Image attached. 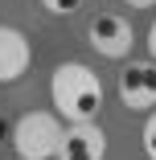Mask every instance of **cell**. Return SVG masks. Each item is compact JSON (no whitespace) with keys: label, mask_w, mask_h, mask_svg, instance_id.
I'll list each match as a JSON object with an SVG mask.
<instances>
[{"label":"cell","mask_w":156,"mask_h":160,"mask_svg":"<svg viewBox=\"0 0 156 160\" xmlns=\"http://www.w3.org/2000/svg\"><path fill=\"white\" fill-rule=\"evenodd\" d=\"M128 8H156V0H123Z\"/></svg>","instance_id":"obj_10"},{"label":"cell","mask_w":156,"mask_h":160,"mask_svg":"<svg viewBox=\"0 0 156 160\" xmlns=\"http://www.w3.org/2000/svg\"><path fill=\"white\" fill-rule=\"evenodd\" d=\"M58 144H62V119L53 111H29L13 123L17 160H53Z\"/></svg>","instance_id":"obj_2"},{"label":"cell","mask_w":156,"mask_h":160,"mask_svg":"<svg viewBox=\"0 0 156 160\" xmlns=\"http://www.w3.org/2000/svg\"><path fill=\"white\" fill-rule=\"evenodd\" d=\"M33 66V45L17 25H0V86H8L25 78V70Z\"/></svg>","instance_id":"obj_6"},{"label":"cell","mask_w":156,"mask_h":160,"mask_svg":"<svg viewBox=\"0 0 156 160\" xmlns=\"http://www.w3.org/2000/svg\"><path fill=\"white\" fill-rule=\"evenodd\" d=\"M45 4V12H53V17H74L78 8H82V0H41Z\"/></svg>","instance_id":"obj_7"},{"label":"cell","mask_w":156,"mask_h":160,"mask_svg":"<svg viewBox=\"0 0 156 160\" xmlns=\"http://www.w3.org/2000/svg\"><path fill=\"white\" fill-rule=\"evenodd\" d=\"M86 41H90V49H95L99 58L119 62V58L132 53L136 33H132V21H128V17H119V12H99L95 21H90V29H86Z\"/></svg>","instance_id":"obj_3"},{"label":"cell","mask_w":156,"mask_h":160,"mask_svg":"<svg viewBox=\"0 0 156 160\" xmlns=\"http://www.w3.org/2000/svg\"><path fill=\"white\" fill-rule=\"evenodd\" d=\"M119 103L128 111H152L156 107V62L144 58V62H128L119 70Z\"/></svg>","instance_id":"obj_4"},{"label":"cell","mask_w":156,"mask_h":160,"mask_svg":"<svg viewBox=\"0 0 156 160\" xmlns=\"http://www.w3.org/2000/svg\"><path fill=\"white\" fill-rule=\"evenodd\" d=\"M53 115L66 123H99L103 111V78L86 62H62L49 78Z\"/></svg>","instance_id":"obj_1"},{"label":"cell","mask_w":156,"mask_h":160,"mask_svg":"<svg viewBox=\"0 0 156 160\" xmlns=\"http://www.w3.org/2000/svg\"><path fill=\"white\" fill-rule=\"evenodd\" d=\"M148 58L156 62V21H152V29H148Z\"/></svg>","instance_id":"obj_9"},{"label":"cell","mask_w":156,"mask_h":160,"mask_svg":"<svg viewBox=\"0 0 156 160\" xmlns=\"http://www.w3.org/2000/svg\"><path fill=\"white\" fill-rule=\"evenodd\" d=\"M107 156V132L99 123H66L53 160H103Z\"/></svg>","instance_id":"obj_5"},{"label":"cell","mask_w":156,"mask_h":160,"mask_svg":"<svg viewBox=\"0 0 156 160\" xmlns=\"http://www.w3.org/2000/svg\"><path fill=\"white\" fill-rule=\"evenodd\" d=\"M144 152H148V160H156V111L144 123Z\"/></svg>","instance_id":"obj_8"}]
</instances>
